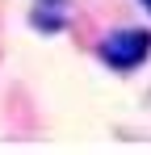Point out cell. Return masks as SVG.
Instances as JSON below:
<instances>
[{
	"label": "cell",
	"instance_id": "1",
	"mask_svg": "<svg viewBox=\"0 0 151 155\" xmlns=\"http://www.w3.org/2000/svg\"><path fill=\"white\" fill-rule=\"evenodd\" d=\"M151 54V29H118L101 42V59L113 71H134Z\"/></svg>",
	"mask_w": 151,
	"mask_h": 155
},
{
	"label": "cell",
	"instance_id": "2",
	"mask_svg": "<svg viewBox=\"0 0 151 155\" xmlns=\"http://www.w3.org/2000/svg\"><path fill=\"white\" fill-rule=\"evenodd\" d=\"M34 25L38 29H63V13H46V4H42V8H34Z\"/></svg>",
	"mask_w": 151,
	"mask_h": 155
},
{
	"label": "cell",
	"instance_id": "3",
	"mask_svg": "<svg viewBox=\"0 0 151 155\" xmlns=\"http://www.w3.org/2000/svg\"><path fill=\"white\" fill-rule=\"evenodd\" d=\"M139 4H143V8H147V13H151V0H139Z\"/></svg>",
	"mask_w": 151,
	"mask_h": 155
}]
</instances>
